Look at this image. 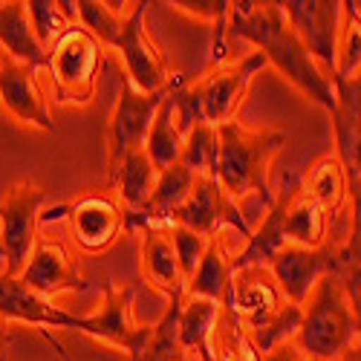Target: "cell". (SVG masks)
Segmentation results:
<instances>
[{
    "instance_id": "603a6c76",
    "label": "cell",
    "mask_w": 361,
    "mask_h": 361,
    "mask_svg": "<svg viewBox=\"0 0 361 361\" xmlns=\"http://www.w3.org/2000/svg\"><path fill=\"white\" fill-rule=\"evenodd\" d=\"M283 231L286 243L300 249H321L326 243H338V240H329V217L300 191H289Z\"/></svg>"
},
{
    "instance_id": "6da1fadb",
    "label": "cell",
    "mask_w": 361,
    "mask_h": 361,
    "mask_svg": "<svg viewBox=\"0 0 361 361\" xmlns=\"http://www.w3.org/2000/svg\"><path fill=\"white\" fill-rule=\"evenodd\" d=\"M226 35H240L243 41L255 44L257 52L266 58V64H275L283 78H289L307 99H312L333 116L336 110L333 81L318 70L312 55L298 41L281 4H275V0H266V4H257V0L228 4Z\"/></svg>"
},
{
    "instance_id": "7402d4cb",
    "label": "cell",
    "mask_w": 361,
    "mask_h": 361,
    "mask_svg": "<svg viewBox=\"0 0 361 361\" xmlns=\"http://www.w3.org/2000/svg\"><path fill=\"white\" fill-rule=\"evenodd\" d=\"M0 44H4V52L15 58V61L44 70L47 49L32 35V26H29V15H26V0H6V4H0Z\"/></svg>"
},
{
    "instance_id": "ac0fdd59",
    "label": "cell",
    "mask_w": 361,
    "mask_h": 361,
    "mask_svg": "<svg viewBox=\"0 0 361 361\" xmlns=\"http://www.w3.org/2000/svg\"><path fill=\"white\" fill-rule=\"evenodd\" d=\"M194 179L197 173L185 168L183 162L159 171V179L154 185V194L147 197V202L139 212H125V231H139L145 226H168L171 217L176 214V208L188 200Z\"/></svg>"
},
{
    "instance_id": "3957f363",
    "label": "cell",
    "mask_w": 361,
    "mask_h": 361,
    "mask_svg": "<svg viewBox=\"0 0 361 361\" xmlns=\"http://www.w3.org/2000/svg\"><path fill=\"white\" fill-rule=\"evenodd\" d=\"M263 67H266V58L260 52H252L243 61L212 67L202 78H194V81H188V75H179L173 87V107H176V122L183 136L197 125L220 128L234 122L246 102L252 78Z\"/></svg>"
},
{
    "instance_id": "52a82bcc",
    "label": "cell",
    "mask_w": 361,
    "mask_h": 361,
    "mask_svg": "<svg viewBox=\"0 0 361 361\" xmlns=\"http://www.w3.org/2000/svg\"><path fill=\"white\" fill-rule=\"evenodd\" d=\"M171 87H173V75H171V84L157 90V93H139V90L128 81V75L122 78L118 102H116V110H113L110 125H107V191H113L122 159L130 154V150L145 147L147 130L154 125V116H157L162 99L171 93Z\"/></svg>"
},
{
    "instance_id": "d6986e66",
    "label": "cell",
    "mask_w": 361,
    "mask_h": 361,
    "mask_svg": "<svg viewBox=\"0 0 361 361\" xmlns=\"http://www.w3.org/2000/svg\"><path fill=\"white\" fill-rule=\"evenodd\" d=\"M298 191L307 200H312L326 217H338L347 212V202H353V200L358 202V191L350 185V176L336 154L315 159L307 168L304 183H300Z\"/></svg>"
},
{
    "instance_id": "5bb4252c",
    "label": "cell",
    "mask_w": 361,
    "mask_h": 361,
    "mask_svg": "<svg viewBox=\"0 0 361 361\" xmlns=\"http://www.w3.org/2000/svg\"><path fill=\"white\" fill-rule=\"evenodd\" d=\"M41 70L20 64L15 58H9L6 52H0V102L4 107L20 118L23 125L38 128V130H58L52 116H49V104H47V93L38 78Z\"/></svg>"
},
{
    "instance_id": "d6a6232c",
    "label": "cell",
    "mask_w": 361,
    "mask_h": 361,
    "mask_svg": "<svg viewBox=\"0 0 361 361\" xmlns=\"http://www.w3.org/2000/svg\"><path fill=\"white\" fill-rule=\"evenodd\" d=\"M9 347H12V333L9 324L0 318V361H9Z\"/></svg>"
},
{
    "instance_id": "d4e9b609",
    "label": "cell",
    "mask_w": 361,
    "mask_h": 361,
    "mask_svg": "<svg viewBox=\"0 0 361 361\" xmlns=\"http://www.w3.org/2000/svg\"><path fill=\"white\" fill-rule=\"evenodd\" d=\"M157 179H159V171L147 159L145 147L130 150V154L122 159V165H118L116 183H113L116 200L125 202V212H139V208L147 202V197L154 194Z\"/></svg>"
},
{
    "instance_id": "f546056e",
    "label": "cell",
    "mask_w": 361,
    "mask_h": 361,
    "mask_svg": "<svg viewBox=\"0 0 361 361\" xmlns=\"http://www.w3.org/2000/svg\"><path fill=\"white\" fill-rule=\"evenodd\" d=\"M179 12H188L194 18L214 20V41H212V67L226 64L228 44H226V18H228V0H176L171 4Z\"/></svg>"
},
{
    "instance_id": "44dd1931",
    "label": "cell",
    "mask_w": 361,
    "mask_h": 361,
    "mask_svg": "<svg viewBox=\"0 0 361 361\" xmlns=\"http://www.w3.org/2000/svg\"><path fill=\"white\" fill-rule=\"evenodd\" d=\"M286 202H289V191H281L272 202L266 205L269 214L263 217V226L257 231H252V237L246 240L243 252H237L231 257V272H234V269H243V266H269L283 246H289L286 243V231H283Z\"/></svg>"
},
{
    "instance_id": "836d02e7",
    "label": "cell",
    "mask_w": 361,
    "mask_h": 361,
    "mask_svg": "<svg viewBox=\"0 0 361 361\" xmlns=\"http://www.w3.org/2000/svg\"><path fill=\"white\" fill-rule=\"evenodd\" d=\"M338 361H361V350H358V347H353V350H347Z\"/></svg>"
},
{
    "instance_id": "277c9868",
    "label": "cell",
    "mask_w": 361,
    "mask_h": 361,
    "mask_svg": "<svg viewBox=\"0 0 361 361\" xmlns=\"http://www.w3.org/2000/svg\"><path fill=\"white\" fill-rule=\"evenodd\" d=\"M217 173L214 179L237 202L249 194H260L269 205L272 194V159L286 145L281 130H255L240 118L217 128Z\"/></svg>"
},
{
    "instance_id": "9a60e30c",
    "label": "cell",
    "mask_w": 361,
    "mask_h": 361,
    "mask_svg": "<svg viewBox=\"0 0 361 361\" xmlns=\"http://www.w3.org/2000/svg\"><path fill=\"white\" fill-rule=\"evenodd\" d=\"M20 283L47 300L64 292H87V278L78 272L70 252L61 243H52V240H41V237L26 269L20 272Z\"/></svg>"
},
{
    "instance_id": "7c38bea8",
    "label": "cell",
    "mask_w": 361,
    "mask_h": 361,
    "mask_svg": "<svg viewBox=\"0 0 361 361\" xmlns=\"http://www.w3.org/2000/svg\"><path fill=\"white\" fill-rule=\"evenodd\" d=\"M67 220L75 243L90 255L107 252L125 234V208L104 191L84 194L75 202H67Z\"/></svg>"
},
{
    "instance_id": "4fadbf2b",
    "label": "cell",
    "mask_w": 361,
    "mask_h": 361,
    "mask_svg": "<svg viewBox=\"0 0 361 361\" xmlns=\"http://www.w3.org/2000/svg\"><path fill=\"white\" fill-rule=\"evenodd\" d=\"M283 304L286 298L278 281L272 278V272H269V266H243L231 272L223 307L243 321L246 333L257 329L266 318H272Z\"/></svg>"
},
{
    "instance_id": "484cf974",
    "label": "cell",
    "mask_w": 361,
    "mask_h": 361,
    "mask_svg": "<svg viewBox=\"0 0 361 361\" xmlns=\"http://www.w3.org/2000/svg\"><path fill=\"white\" fill-rule=\"evenodd\" d=\"M228 281H231V257L226 252L223 240L220 237H212V240H208V249H205L200 266H197V272L191 275V281L185 286V295L223 304Z\"/></svg>"
},
{
    "instance_id": "ba28073f",
    "label": "cell",
    "mask_w": 361,
    "mask_h": 361,
    "mask_svg": "<svg viewBox=\"0 0 361 361\" xmlns=\"http://www.w3.org/2000/svg\"><path fill=\"white\" fill-rule=\"evenodd\" d=\"M145 12H147L145 0L133 4V9L122 18V23H118L116 35L110 38L107 47L122 52L125 67H128V81L139 90V93H157V90L171 84V70H168L162 49L147 35Z\"/></svg>"
},
{
    "instance_id": "7a4b0ae2",
    "label": "cell",
    "mask_w": 361,
    "mask_h": 361,
    "mask_svg": "<svg viewBox=\"0 0 361 361\" xmlns=\"http://www.w3.org/2000/svg\"><path fill=\"white\" fill-rule=\"evenodd\" d=\"M292 344L307 361H338L358 347V298L338 272L324 275L300 304V326Z\"/></svg>"
},
{
    "instance_id": "1f68e13d",
    "label": "cell",
    "mask_w": 361,
    "mask_h": 361,
    "mask_svg": "<svg viewBox=\"0 0 361 361\" xmlns=\"http://www.w3.org/2000/svg\"><path fill=\"white\" fill-rule=\"evenodd\" d=\"M304 355L298 353V347L292 344V341H286V344H278L275 350H269V353H263L260 355V361H300Z\"/></svg>"
},
{
    "instance_id": "4316f807",
    "label": "cell",
    "mask_w": 361,
    "mask_h": 361,
    "mask_svg": "<svg viewBox=\"0 0 361 361\" xmlns=\"http://www.w3.org/2000/svg\"><path fill=\"white\" fill-rule=\"evenodd\" d=\"M26 15H29V26H32V35L47 52L73 23H78V12L73 0H26Z\"/></svg>"
},
{
    "instance_id": "9c48e42d",
    "label": "cell",
    "mask_w": 361,
    "mask_h": 361,
    "mask_svg": "<svg viewBox=\"0 0 361 361\" xmlns=\"http://www.w3.org/2000/svg\"><path fill=\"white\" fill-rule=\"evenodd\" d=\"M281 9L318 70L333 81L341 35V4L338 0H289L281 4Z\"/></svg>"
},
{
    "instance_id": "e575fe53",
    "label": "cell",
    "mask_w": 361,
    "mask_h": 361,
    "mask_svg": "<svg viewBox=\"0 0 361 361\" xmlns=\"http://www.w3.org/2000/svg\"><path fill=\"white\" fill-rule=\"evenodd\" d=\"M300 361H307V358H300Z\"/></svg>"
},
{
    "instance_id": "83f0119b",
    "label": "cell",
    "mask_w": 361,
    "mask_h": 361,
    "mask_svg": "<svg viewBox=\"0 0 361 361\" xmlns=\"http://www.w3.org/2000/svg\"><path fill=\"white\" fill-rule=\"evenodd\" d=\"M298 326H300V307L298 304H286L272 315V318H266L257 329H249V341L255 344V350L263 355L269 350H275L278 344H286L295 338L298 333Z\"/></svg>"
},
{
    "instance_id": "30bf717a",
    "label": "cell",
    "mask_w": 361,
    "mask_h": 361,
    "mask_svg": "<svg viewBox=\"0 0 361 361\" xmlns=\"http://www.w3.org/2000/svg\"><path fill=\"white\" fill-rule=\"evenodd\" d=\"M168 226H183L200 237H217L223 228H237L246 240L252 237V226L246 223L240 205L223 191V185L214 176H197L188 200L176 208Z\"/></svg>"
},
{
    "instance_id": "8fae6325",
    "label": "cell",
    "mask_w": 361,
    "mask_h": 361,
    "mask_svg": "<svg viewBox=\"0 0 361 361\" xmlns=\"http://www.w3.org/2000/svg\"><path fill=\"white\" fill-rule=\"evenodd\" d=\"M133 295H136V286L118 289L113 283H104V304L96 315H84L81 333L110 347H118L125 353V358L142 350V344L150 336V324L133 321Z\"/></svg>"
},
{
    "instance_id": "f1b7e54d",
    "label": "cell",
    "mask_w": 361,
    "mask_h": 361,
    "mask_svg": "<svg viewBox=\"0 0 361 361\" xmlns=\"http://www.w3.org/2000/svg\"><path fill=\"white\" fill-rule=\"evenodd\" d=\"M217 128L212 125H197L185 133V145H183V162L185 168H191L197 176H214L217 173Z\"/></svg>"
},
{
    "instance_id": "2e32d148",
    "label": "cell",
    "mask_w": 361,
    "mask_h": 361,
    "mask_svg": "<svg viewBox=\"0 0 361 361\" xmlns=\"http://www.w3.org/2000/svg\"><path fill=\"white\" fill-rule=\"evenodd\" d=\"M139 234V269L142 281L165 295L168 300H183L185 298V278L179 269L171 234L165 226H145Z\"/></svg>"
},
{
    "instance_id": "8992f818",
    "label": "cell",
    "mask_w": 361,
    "mask_h": 361,
    "mask_svg": "<svg viewBox=\"0 0 361 361\" xmlns=\"http://www.w3.org/2000/svg\"><path fill=\"white\" fill-rule=\"evenodd\" d=\"M49 194L38 188L32 179H20L0 197V260L9 278H20L38 243L41 212Z\"/></svg>"
},
{
    "instance_id": "ffe728a7",
    "label": "cell",
    "mask_w": 361,
    "mask_h": 361,
    "mask_svg": "<svg viewBox=\"0 0 361 361\" xmlns=\"http://www.w3.org/2000/svg\"><path fill=\"white\" fill-rule=\"evenodd\" d=\"M220 312L223 304H214V300L194 295L183 298L176 318V336H179V347L191 355V361H214V336H217Z\"/></svg>"
},
{
    "instance_id": "e0dca14e",
    "label": "cell",
    "mask_w": 361,
    "mask_h": 361,
    "mask_svg": "<svg viewBox=\"0 0 361 361\" xmlns=\"http://www.w3.org/2000/svg\"><path fill=\"white\" fill-rule=\"evenodd\" d=\"M0 318L6 324H32V326H49V329H84V318L73 315L67 310L52 307L47 298L35 295L29 286L20 283V278H9L0 272Z\"/></svg>"
},
{
    "instance_id": "cb8c5ba5",
    "label": "cell",
    "mask_w": 361,
    "mask_h": 361,
    "mask_svg": "<svg viewBox=\"0 0 361 361\" xmlns=\"http://www.w3.org/2000/svg\"><path fill=\"white\" fill-rule=\"evenodd\" d=\"M176 78L179 75H173V87H176ZM173 87H171V93L162 99V104L154 116V125H150L147 139H145V154H147L150 162H154L157 171H165V168L176 165L179 157H183V145H185V136H183L179 122H176Z\"/></svg>"
},
{
    "instance_id": "4dcf8cb0",
    "label": "cell",
    "mask_w": 361,
    "mask_h": 361,
    "mask_svg": "<svg viewBox=\"0 0 361 361\" xmlns=\"http://www.w3.org/2000/svg\"><path fill=\"white\" fill-rule=\"evenodd\" d=\"M168 234H171V243H173V252H176V260H179V269H183V278H185V286L191 281V275L197 272V266L208 249V237H200L183 226H165Z\"/></svg>"
},
{
    "instance_id": "5b68a950",
    "label": "cell",
    "mask_w": 361,
    "mask_h": 361,
    "mask_svg": "<svg viewBox=\"0 0 361 361\" xmlns=\"http://www.w3.org/2000/svg\"><path fill=\"white\" fill-rule=\"evenodd\" d=\"M44 73L49 75L58 104L87 107L96 99V84L102 73V44L81 23H73L49 47Z\"/></svg>"
}]
</instances>
